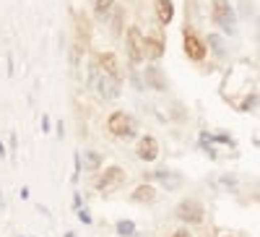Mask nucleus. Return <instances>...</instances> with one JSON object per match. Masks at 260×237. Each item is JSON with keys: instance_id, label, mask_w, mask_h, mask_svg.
Here are the masks:
<instances>
[{"instance_id": "f257e3e1", "label": "nucleus", "mask_w": 260, "mask_h": 237, "mask_svg": "<svg viewBox=\"0 0 260 237\" xmlns=\"http://www.w3.org/2000/svg\"><path fill=\"white\" fill-rule=\"evenodd\" d=\"M89 81H91V89L96 92L99 99L110 102V99H117L120 97V78H112L110 73H104L96 63H91L89 66Z\"/></svg>"}, {"instance_id": "f03ea898", "label": "nucleus", "mask_w": 260, "mask_h": 237, "mask_svg": "<svg viewBox=\"0 0 260 237\" xmlns=\"http://www.w3.org/2000/svg\"><path fill=\"white\" fill-rule=\"evenodd\" d=\"M136 128H138V123L122 110H117V112H112L110 117H107V131H110L112 136H117V138L136 136Z\"/></svg>"}, {"instance_id": "7ed1b4c3", "label": "nucleus", "mask_w": 260, "mask_h": 237, "mask_svg": "<svg viewBox=\"0 0 260 237\" xmlns=\"http://www.w3.org/2000/svg\"><path fill=\"white\" fill-rule=\"evenodd\" d=\"M175 214H177V219H180V222H185V224H201V222H203V217H206V209H203V203H201V201H195V198H185V201H180V203H177Z\"/></svg>"}, {"instance_id": "20e7f679", "label": "nucleus", "mask_w": 260, "mask_h": 237, "mask_svg": "<svg viewBox=\"0 0 260 237\" xmlns=\"http://www.w3.org/2000/svg\"><path fill=\"white\" fill-rule=\"evenodd\" d=\"M211 18L224 32H234V11L229 6V0H213L211 3Z\"/></svg>"}, {"instance_id": "39448f33", "label": "nucleus", "mask_w": 260, "mask_h": 237, "mask_svg": "<svg viewBox=\"0 0 260 237\" xmlns=\"http://www.w3.org/2000/svg\"><path fill=\"white\" fill-rule=\"evenodd\" d=\"M125 177H127V175H125L122 167H117V164H115V167H107L104 175H102L99 183H96V188H99L102 193H104V190H117V188L125 185Z\"/></svg>"}, {"instance_id": "423d86ee", "label": "nucleus", "mask_w": 260, "mask_h": 237, "mask_svg": "<svg viewBox=\"0 0 260 237\" xmlns=\"http://www.w3.org/2000/svg\"><path fill=\"white\" fill-rule=\"evenodd\" d=\"M182 175L180 172H169V169H159V172H148L146 175V183H159V185H164L167 190H177V188H182Z\"/></svg>"}, {"instance_id": "0eeeda50", "label": "nucleus", "mask_w": 260, "mask_h": 237, "mask_svg": "<svg viewBox=\"0 0 260 237\" xmlns=\"http://www.w3.org/2000/svg\"><path fill=\"white\" fill-rule=\"evenodd\" d=\"M127 55H130V63H141L146 57V39L136 26L127 29Z\"/></svg>"}, {"instance_id": "6e6552de", "label": "nucleus", "mask_w": 260, "mask_h": 237, "mask_svg": "<svg viewBox=\"0 0 260 237\" xmlns=\"http://www.w3.org/2000/svg\"><path fill=\"white\" fill-rule=\"evenodd\" d=\"M185 55L195 63H201L206 57V42L195 32H187V29H185Z\"/></svg>"}, {"instance_id": "1a4fd4ad", "label": "nucleus", "mask_w": 260, "mask_h": 237, "mask_svg": "<svg viewBox=\"0 0 260 237\" xmlns=\"http://www.w3.org/2000/svg\"><path fill=\"white\" fill-rule=\"evenodd\" d=\"M136 152H138V157L143 159V162H156L159 159V141L154 138V136H143L141 141H138V146H136Z\"/></svg>"}, {"instance_id": "9d476101", "label": "nucleus", "mask_w": 260, "mask_h": 237, "mask_svg": "<svg viewBox=\"0 0 260 237\" xmlns=\"http://www.w3.org/2000/svg\"><path fill=\"white\" fill-rule=\"evenodd\" d=\"M96 66L104 73H110L112 78H120V66H117V55L115 52H99L96 55Z\"/></svg>"}, {"instance_id": "9b49d317", "label": "nucleus", "mask_w": 260, "mask_h": 237, "mask_svg": "<svg viewBox=\"0 0 260 237\" xmlns=\"http://www.w3.org/2000/svg\"><path fill=\"white\" fill-rule=\"evenodd\" d=\"M130 201H133V203H151V201H156V188L151 183H141L133 193H130Z\"/></svg>"}, {"instance_id": "f8f14e48", "label": "nucleus", "mask_w": 260, "mask_h": 237, "mask_svg": "<svg viewBox=\"0 0 260 237\" xmlns=\"http://www.w3.org/2000/svg\"><path fill=\"white\" fill-rule=\"evenodd\" d=\"M164 39L161 37H146V57L148 60H159L164 55Z\"/></svg>"}, {"instance_id": "ddd939ff", "label": "nucleus", "mask_w": 260, "mask_h": 237, "mask_svg": "<svg viewBox=\"0 0 260 237\" xmlns=\"http://www.w3.org/2000/svg\"><path fill=\"white\" fill-rule=\"evenodd\" d=\"M156 18H159V24L167 26L175 18V3L172 0H156Z\"/></svg>"}, {"instance_id": "4468645a", "label": "nucleus", "mask_w": 260, "mask_h": 237, "mask_svg": "<svg viewBox=\"0 0 260 237\" xmlns=\"http://www.w3.org/2000/svg\"><path fill=\"white\" fill-rule=\"evenodd\" d=\"M146 83H151V86H154V89H159V92L167 89V78L161 76V71H159L156 66H148V68H146Z\"/></svg>"}, {"instance_id": "2eb2a0df", "label": "nucleus", "mask_w": 260, "mask_h": 237, "mask_svg": "<svg viewBox=\"0 0 260 237\" xmlns=\"http://www.w3.org/2000/svg\"><path fill=\"white\" fill-rule=\"evenodd\" d=\"M76 29H78V47H89V18L86 16H78L76 21Z\"/></svg>"}, {"instance_id": "dca6fc26", "label": "nucleus", "mask_w": 260, "mask_h": 237, "mask_svg": "<svg viewBox=\"0 0 260 237\" xmlns=\"http://www.w3.org/2000/svg\"><path fill=\"white\" fill-rule=\"evenodd\" d=\"M102 164H104V157H102V154H96V152H83V167L89 169V172H96Z\"/></svg>"}, {"instance_id": "f3484780", "label": "nucleus", "mask_w": 260, "mask_h": 237, "mask_svg": "<svg viewBox=\"0 0 260 237\" xmlns=\"http://www.w3.org/2000/svg\"><path fill=\"white\" fill-rule=\"evenodd\" d=\"M136 232V222H130V219H120L117 222V234L120 237H130Z\"/></svg>"}, {"instance_id": "a211bd4d", "label": "nucleus", "mask_w": 260, "mask_h": 237, "mask_svg": "<svg viewBox=\"0 0 260 237\" xmlns=\"http://www.w3.org/2000/svg\"><path fill=\"white\" fill-rule=\"evenodd\" d=\"M112 6H115V0H96L94 3V11H96V16L102 18V16H107L112 11Z\"/></svg>"}, {"instance_id": "6ab92c4d", "label": "nucleus", "mask_w": 260, "mask_h": 237, "mask_svg": "<svg viewBox=\"0 0 260 237\" xmlns=\"http://www.w3.org/2000/svg\"><path fill=\"white\" fill-rule=\"evenodd\" d=\"M216 185H221V188H226V190H229V188H234V185H237V177H234V175L216 177Z\"/></svg>"}, {"instance_id": "aec40b11", "label": "nucleus", "mask_w": 260, "mask_h": 237, "mask_svg": "<svg viewBox=\"0 0 260 237\" xmlns=\"http://www.w3.org/2000/svg\"><path fill=\"white\" fill-rule=\"evenodd\" d=\"M78 219H81L83 224H91V217H89V211H83V209L78 211Z\"/></svg>"}, {"instance_id": "412c9836", "label": "nucleus", "mask_w": 260, "mask_h": 237, "mask_svg": "<svg viewBox=\"0 0 260 237\" xmlns=\"http://www.w3.org/2000/svg\"><path fill=\"white\" fill-rule=\"evenodd\" d=\"M42 131H45V133L50 131V117L47 115H42Z\"/></svg>"}, {"instance_id": "4be33fe9", "label": "nucleus", "mask_w": 260, "mask_h": 237, "mask_svg": "<svg viewBox=\"0 0 260 237\" xmlns=\"http://www.w3.org/2000/svg\"><path fill=\"white\" fill-rule=\"evenodd\" d=\"M172 237H187V232H175V234H172Z\"/></svg>"}, {"instance_id": "5701e85b", "label": "nucleus", "mask_w": 260, "mask_h": 237, "mask_svg": "<svg viewBox=\"0 0 260 237\" xmlns=\"http://www.w3.org/2000/svg\"><path fill=\"white\" fill-rule=\"evenodd\" d=\"M65 237H76V234H73V232H68V234H65Z\"/></svg>"}]
</instances>
